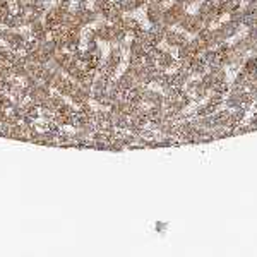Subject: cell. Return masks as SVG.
<instances>
[{
  "mask_svg": "<svg viewBox=\"0 0 257 257\" xmlns=\"http://www.w3.org/2000/svg\"><path fill=\"white\" fill-rule=\"evenodd\" d=\"M185 14H187V7L183 5V3L171 2V3H168V5H165L161 23L165 26H168V28H175V26H178V21L182 19Z\"/></svg>",
  "mask_w": 257,
  "mask_h": 257,
  "instance_id": "cell-1",
  "label": "cell"
},
{
  "mask_svg": "<svg viewBox=\"0 0 257 257\" xmlns=\"http://www.w3.org/2000/svg\"><path fill=\"white\" fill-rule=\"evenodd\" d=\"M178 28L182 29V31H185L187 35H197V33L204 28V24H203V21L196 16V14L187 12L185 16L178 21Z\"/></svg>",
  "mask_w": 257,
  "mask_h": 257,
  "instance_id": "cell-2",
  "label": "cell"
},
{
  "mask_svg": "<svg viewBox=\"0 0 257 257\" xmlns=\"http://www.w3.org/2000/svg\"><path fill=\"white\" fill-rule=\"evenodd\" d=\"M50 91H51V87L48 86V84L42 83V81H40L36 86L29 87V96L28 98H29V100H33L35 103H38V106H40L43 101L48 100V98H50V94H51Z\"/></svg>",
  "mask_w": 257,
  "mask_h": 257,
  "instance_id": "cell-3",
  "label": "cell"
},
{
  "mask_svg": "<svg viewBox=\"0 0 257 257\" xmlns=\"http://www.w3.org/2000/svg\"><path fill=\"white\" fill-rule=\"evenodd\" d=\"M165 45L168 46V48H178L180 45H183V43L189 42V38H187V33L185 31H177V29H168L167 35H165Z\"/></svg>",
  "mask_w": 257,
  "mask_h": 257,
  "instance_id": "cell-4",
  "label": "cell"
},
{
  "mask_svg": "<svg viewBox=\"0 0 257 257\" xmlns=\"http://www.w3.org/2000/svg\"><path fill=\"white\" fill-rule=\"evenodd\" d=\"M163 10L165 5L163 3H158L149 0L148 5H146V19H148L149 24H160L161 23V17H163Z\"/></svg>",
  "mask_w": 257,
  "mask_h": 257,
  "instance_id": "cell-5",
  "label": "cell"
},
{
  "mask_svg": "<svg viewBox=\"0 0 257 257\" xmlns=\"http://www.w3.org/2000/svg\"><path fill=\"white\" fill-rule=\"evenodd\" d=\"M177 62L178 58L171 51L161 48L160 55H158V67L163 69V71H175L177 69Z\"/></svg>",
  "mask_w": 257,
  "mask_h": 257,
  "instance_id": "cell-6",
  "label": "cell"
},
{
  "mask_svg": "<svg viewBox=\"0 0 257 257\" xmlns=\"http://www.w3.org/2000/svg\"><path fill=\"white\" fill-rule=\"evenodd\" d=\"M142 103L146 106H161L165 103V94L163 91L158 89H149L146 87L144 93H142Z\"/></svg>",
  "mask_w": 257,
  "mask_h": 257,
  "instance_id": "cell-7",
  "label": "cell"
},
{
  "mask_svg": "<svg viewBox=\"0 0 257 257\" xmlns=\"http://www.w3.org/2000/svg\"><path fill=\"white\" fill-rule=\"evenodd\" d=\"M117 26H120L122 29H126L127 35H130V36H135L137 33H141L142 29H144V28L141 26V23H139V21L135 19V17H132L130 14H128V16H124L122 21H120V23L117 24Z\"/></svg>",
  "mask_w": 257,
  "mask_h": 257,
  "instance_id": "cell-8",
  "label": "cell"
},
{
  "mask_svg": "<svg viewBox=\"0 0 257 257\" xmlns=\"http://www.w3.org/2000/svg\"><path fill=\"white\" fill-rule=\"evenodd\" d=\"M94 31H96L98 42L110 43V40H112V24L106 23V21H101L100 19L96 23V28H94Z\"/></svg>",
  "mask_w": 257,
  "mask_h": 257,
  "instance_id": "cell-9",
  "label": "cell"
},
{
  "mask_svg": "<svg viewBox=\"0 0 257 257\" xmlns=\"http://www.w3.org/2000/svg\"><path fill=\"white\" fill-rule=\"evenodd\" d=\"M218 28L221 29V31L225 33V35L228 36V40H230V38H235V36L240 35V31L244 29V24L235 23V21L228 19V21H225V23H219Z\"/></svg>",
  "mask_w": 257,
  "mask_h": 257,
  "instance_id": "cell-10",
  "label": "cell"
},
{
  "mask_svg": "<svg viewBox=\"0 0 257 257\" xmlns=\"http://www.w3.org/2000/svg\"><path fill=\"white\" fill-rule=\"evenodd\" d=\"M117 79V84H119V87L122 89V93H127V91H130L132 87L137 84V81H135V77L130 74V72L124 71L122 74H120L119 77H115Z\"/></svg>",
  "mask_w": 257,
  "mask_h": 257,
  "instance_id": "cell-11",
  "label": "cell"
},
{
  "mask_svg": "<svg viewBox=\"0 0 257 257\" xmlns=\"http://www.w3.org/2000/svg\"><path fill=\"white\" fill-rule=\"evenodd\" d=\"M146 51H148V48H146L144 43H142L141 40H137V38L128 40V50H127V53L130 55V57L144 58Z\"/></svg>",
  "mask_w": 257,
  "mask_h": 257,
  "instance_id": "cell-12",
  "label": "cell"
},
{
  "mask_svg": "<svg viewBox=\"0 0 257 257\" xmlns=\"http://www.w3.org/2000/svg\"><path fill=\"white\" fill-rule=\"evenodd\" d=\"M206 72H208V64L201 58V55H194L192 60H190V74H192V77H201Z\"/></svg>",
  "mask_w": 257,
  "mask_h": 257,
  "instance_id": "cell-13",
  "label": "cell"
},
{
  "mask_svg": "<svg viewBox=\"0 0 257 257\" xmlns=\"http://www.w3.org/2000/svg\"><path fill=\"white\" fill-rule=\"evenodd\" d=\"M208 72L211 74V77L216 81V83H219V81H228V72H226V69L223 64L208 65Z\"/></svg>",
  "mask_w": 257,
  "mask_h": 257,
  "instance_id": "cell-14",
  "label": "cell"
},
{
  "mask_svg": "<svg viewBox=\"0 0 257 257\" xmlns=\"http://www.w3.org/2000/svg\"><path fill=\"white\" fill-rule=\"evenodd\" d=\"M254 43H256L254 40H251L247 35H245V36H240V38L235 40V42H233V48L237 51H240V53L247 55V53H251V48H252V45H254Z\"/></svg>",
  "mask_w": 257,
  "mask_h": 257,
  "instance_id": "cell-15",
  "label": "cell"
},
{
  "mask_svg": "<svg viewBox=\"0 0 257 257\" xmlns=\"http://www.w3.org/2000/svg\"><path fill=\"white\" fill-rule=\"evenodd\" d=\"M240 71H244L245 74L252 76L257 72V57L256 55H245L244 62L240 65Z\"/></svg>",
  "mask_w": 257,
  "mask_h": 257,
  "instance_id": "cell-16",
  "label": "cell"
},
{
  "mask_svg": "<svg viewBox=\"0 0 257 257\" xmlns=\"http://www.w3.org/2000/svg\"><path fill=\"white\" fill-rule=\"evenodd\" d=\"M245 117H247V108H245V106H242V108H237V110H231L230 127L242 126V124L245 122Z\"/></svg>",
  "mask_w": 257,
  "mask_h": 257,
  "instance_id": "cell-17",
  "label": "cell"
},
{
  "mask_svg": "<svg viewBox=\"0 0 257 257\" xmlns=\"http://www.w3.org/2000/svg\"><path fill=\"white\" fill-rule=\"evenodd\" d=\"M10 96L14 98L16 101H24L26 98L29 96V87L26 86V84H21V83H17L16 86L10 89Z\"/></svg>",
  "mask_w": 257,
  "mask_h": 257,
  "instance_id": "cell-18",
  "label": "cell"
},
{
  "mask_svg": "<svg viewBox=\"0 0 257 257\" xmlns=\"http://www.w3.org/2000/svg\"><path fill=\"white\" fill-rule=\"evenodd\" d=\"M240 5V3H237L235 0H221V3H219L216 9H218V17L221 19L223 16H226V14H230L233 12V9H237V7Z\"/></svg>",
  "mask_w": 257,
  "mask_h": 257,
  "instance_id": "cell-19",
  "label": "cell"
},
{
  "mask_svg": "<svg viewBox=\"0 0 257 257\" xmlns=\"http://www.w3.org/2000/svg\"><path fill=\"white\" fill-rule=\"evenodd\" d=\"M214 124L216 126H221V127H230V115H231V110H216L214 113Z\"/></svg>",
  "mask_w": 257,
  "mask_h": 257,
  "instance_id": "cell-20",
  "label": "cell"
},
{
  "mask_svg": "<svg viewBox=\"0 0 257 257\" xmlns=\"http://www.w3.org/2000/svg\"><path fill=\"white\" fill-rule=\"evenodd\" d=\"M201 58H203V60L208 65L221 64V60H219V55H218V50H216V48H206L203 53H201Z\"/></svg>",
  "mask_w": 257,
  "mask_h": 257,
  "instance_id": "cell-21",
  "label": "cell"
},
{
  "mask_svg": "<svg viewBox=\"0 0 257 257\" xmlns=\"http://www.w3.org/2000/svg\"><path fill=\"white\" fill-rule=\"evenodd\" d=\"M218 108H214L213 105H209L208 101L206 103H199V105L196 106V108L192 110V115L194 117H204V115H211V113H214Z\"/></svg>",
  "mask_w": 257,
  "mask_h": 257,
  "instance_id": "cell-22",
  "label": "cell"
},
{
  "mask_svg": "<svg viewBox=\"0 0 257 257\" xmlns=\"http://www.w3.org/2000/svg\"><path fill=\"white\" fill-rule=\"evenodd\" d=\"M231 84H233V86H237V87H242V89H247L249 84H251V76L245 74L244 71H238Z\"/></svg>",
  "mask_w": 257,
  "mask_h": 257,
  "instance_id": "cell-23",
  "label": "cell"
},
{
  "mask_svg": "<svg viewBox=\"0 0 257 257\" xmlns=\"http://www.w3.org/2000/svg\"><path fill=\"white\" fill-rule=\"evenodd\" d=\"M225 96L226 94H221V93H214V91H209L208 98H206V101L209 103V105H213L214 108L219 110V106L225 103Z\"/></svg>",
  "mask_w": 257,
  "mask_h": 257,
  "instance_id": "cell-24",
  "label": "cell"
},
{
  "mask_svg": "<svg viewBox=\"0 0 257 257\" xmlns=\"http://www.w3.org/2000/svg\"><path fill=\"white\" fill-rule=\"evenodd\" d=\"M117 3H119V7L122 9L124 14H134L139 9L135 0H117Z\"/></svg>",
  "mask_w": 257,
  "mask_h": 257,
  "instance_id": "cell-25",
  "label": "cell"
},
{
  "mask_svg": "<svg viewBox=\"0 0 257 257\" xmlns=\"http://www.w3.org/2000/svg\"><path fill=\"white\" fill-rule=\"evenodd\" d=\"M14 31L16 29H10V28H0V42L3 43V45H7V43L10 42V38H12V35H14Z\"/></svg>",
  "mask_w": 257,
  "mask_h": 257,
  "instance_id": "cell-26",
  "label": "cell"
},
{
  "mask_svg": "<svg viewBox=\"0 0 257 257\" xmlns=\"http://www.w3.org/2000/svg\"><path fill=\"white\" fill-rule=\"evenodd\" d=\"M190 57H194V55L190 51L189 43H183V45H180L177 48V58H190Z\"/></svg>",
  "mask_w": 257,
  "mask_h": 257,
  "instance_id": "cell-27",
  "label": "cell"
},
{
  "mask_svg": "<svg viewBox=\"0 0 257 257\" xmlns=\"http://www.w3.org/2000/svg\"><path fill=\"white\" fill-rule=\"evenodd\" d=\"M244 17H245V10L242 5H238L237 9H233V12L230 14V19L235 21V23H240V24H242V21H244Z\"/></svg>",
  "mask_w": 257,
  "mask_h": 257,
  "instance_id": "cell-28",
  "label": "cell"
},
{
  "mask_svg": "<svg viewBox=\"0 0 257 257\" xmlns=\"http://www.w3.org/2000/svg\"><path fill=\"white\" fill-rule=\"evenodd\" d=\"M242 24L245 28H252V26H257V12H245V17L242 21Z\"/></svg>",
  "mask_w": 257,
  "mask_h": 257,
  "instance_id": "cell-29",
  "label": "cell"
},
{
  "mask_svg": "<svg viewBox=\"0 0 257 257\" xmlns=\"http://www.w3.org/2000/svg\"><path fill=\"white\" fill-rule=\"evenodd\" d=\"M57 139L62 142V144H69V142L74 141V134H72V132H69V130H64V128H60Z\"/></svg>",
  "mask_w": 257,
  "mask_h": 257,
  "instance_id": "cell-30",
  "label": "cell"
},
{
  "mask_svg": "<svg viewBox=\"0 0 257 257\" xmlns=\"http://www.w3.org/2000/svg\"><path fill=\"white\" fill-rule=\"evenodd\" d=\"M199 81H201V84H203V86H204L208 91H211V89H213V84L216 83V81L213 79V77H211V74H209V72H206V74L201 76V77H199Z\"/></svg>",
  "mask_w": 257,
  "mask_h": 257,
  "instance_id": "cell-31",
  "label": "cell"
},
{
  "mask_svg": "<svg viewBox=\"0 0 257 257\" xmlns=\"http://www.w3.org/2000/svg\"><path fill=\"white\" fill-rule=\"evenodd\" d=\"M12 48L10 46H7V45H0V60L2 62H7L9 64V58H10V55H12Z\"/></svg>",
  "mask_w": 257,
  "mask_h": 257,
  "instance_id": "cell-32",
  "label": "cell"
},
{
  "mask_svg": "<svg viewBox=\"0 0 257 257\" xmlns=\"http://www.w3.org/2000/svg\"><path fill=\"white\" fill-rule=\"evenodd\" d=\"M247 36L251 40L257 42V26H252V28H247Z\"/></svg>",
  "mask_w": 257,
  "mask_h": 257,
  "instance_id": "cell-33",
  "label": "cell"
},
{
  "mask_svg": "<svg viewBox=\"0 0 257 257\" xmlns=\"http://www.w3.org/2000/svg\"><path fill=\"white\" fill-rule=\"evenodd\" d=\"M245 126H247L249 132H252V130H257V117H254V119H251V120H249L247 124H245Z\"/></svg>",
  "mask_w": 257,
  "mask_h": 257,
  "instance_id": "cell-34",
  "label": "cell"
},
{
  "mask_svg": "<svg viewBox=\"0 0 257 257\" xmlns=\"http://www.w3.org/2000/svg\"><path fill=\"white\" fill-rule=\"evenodd\" d=\"M201 0H185V7H190V5H197Z\"/></svg>",
  "mask_w": 257,
  "mask_h": 257,
  "instance_id": "cell-35",
  "label": "cell"
},
{
  "mask_svg": "<svg viewBox=\"0 0 257 257\" xmlns=\"http://www.w3.org/2000/svg\"><path fill=\"white\" fill-rule=\"evenodd\" d=\"M235 2H237V3H240V5H242V3H244L245 0H235Z\"/></svg>",
  "mask_w": 257,
  "mask_h": 257,
  "instance_id": "cell-36",
  "label": "cell"
}]
</instances>
